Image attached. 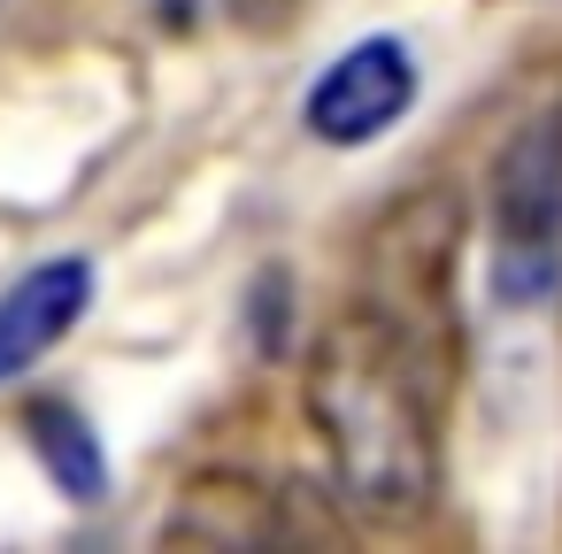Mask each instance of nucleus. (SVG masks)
<instances>
[{
  "label": "nucleus",
  "mask_w": 562,
  "mask_h": 554,
  "mask_svg": "<svg viewBox=\"0 0 562 554\" xmlns=\"http://www.w3.org/2000/svg\"><path fill=\"white\" fill-rule=\"evenodd\" d=\"M301 393H308L316 439L331 454L339 500L355 516H378V523L431 516L447 377L431 370V354L408 331H393L378 308L347 301V316H331L316 331Z\"/></svg>",
  "instance_id": "obj_1"
},
{
  "label": "nucleus",
  "mask_w": 562,
  "mask_h": 554,
  "mask_svg": "<svg viewBox=\"0 0 562 554\" xmlns=\"http://www.w3.org/2000/svg\"><path fill=\"white\" fill-rule=\"evenodd\" d=\"M462 231H470V208L454 185H408L362 231V270H355V301L378 308L393 331H408L439 377H454L462 362V308H454Z\"/></svg>",
  "instance_id": "obj_2"
},
{
  "label": "nucleus",
  "mask_w": 562,
  "mask_h": 554,
  "mask_svg": "<svg viewBox=\"0 0 562 554\" xmlns=\"http://www.w3.org/2000/svg\"><path fill=\"white\" fill-rule=\"evenodd\" d=\"M485 285L501 308L562 285V109H539L485 178Z\"/></svg>",
  "instance_id": "obj_3"
},
{
  "label": "nucleus",
  "mask_w": 562,
  "mask_h": 554,
  "mask_svg": "<svg viewBox=\"0 0 562 554\" xmlns=\"http://www.w3.org/2000/svg\"><path fill=\"white\" fill-rule=\"evenodd\" d=\"M408 101H416V63H408V47H401V39H362V47H347V55L308 86L301 124H308L324 147H362V139L393 132V124L408 116Z\"/></svg>",
  "instance_id": "obj_4"
},
{
  "label": "nucleus",
  "mask_w": 562,
  "mask_h": 554,
  "mask_svg": "<svg viewBox=\"0 0 562 554\" xmlns=\"http://www.w3.org/2000/svg\"><path fill=\"white\" fill-rule=\"evenodd\" d=\"M170 546H293V500L285 485L255 470H193L162 516Z\"/></svg>",
  "instance_id": "obj_5"
},
{
  "label": "nucleus",
  "mask_w": 562,
  "mask_h": 554,
  "mask_svg": "<svg viewBox=\"0 0 562 554\" xmlns=\"http://www.w3.org/2000/svg\"><path fill=\"white\" fill-rule=\"evenodd\" d=\"M86 308H93V270L78 255L24 270L9 293H0V385L24 377L40 354H55V339H70Z\"/></svg>",
  "instance_id": "obj_6"
},
{
  "label": "nucleus",
  "mask_w": 562,
  "mask_h": 554,
  "mask_svg": "<svg viewBox=\"0 0 562 554\" xmlns=\"http://www.w3.org/2000/svg\"><path fill=\"white\" fill-rule=\"evenodd\" d=\"M32 446H40V462L55 470V485L70 493V500H101V446H93V431L70 416V408H40L32 416Z\"/></svg>",
  "instance_id": "obj_7"
}]
</instances>
